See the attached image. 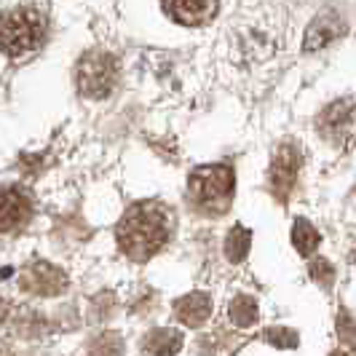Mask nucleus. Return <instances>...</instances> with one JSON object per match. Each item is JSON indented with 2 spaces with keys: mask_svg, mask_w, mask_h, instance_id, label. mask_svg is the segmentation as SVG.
<instances>
[{
  "mask_svg": "<svg viewBox=\"0 0 356 356\" xmlns=\"http://www.w3.org/2000/svg\"><path fill=\"white\" fill-rule=\"evenodd\" d=\"M175 314L185 327H201L212 314V298L207 292H191L175 300Z\"/></svg>",
  "mask_w": 356,
  "mask_h": 356,
  "instance_id": "obj_11",
  "label": "nucleus"
},
{
  "mask_svg": "<svg viewBox=\"0 0 356 356\" xmlns=\"http://www.w3.org/2000/svg\"><path fill=\"white\" fill-rule=\"evenodd\" d=\"M22 286L27 292H35V295H59L67 289V276L59 270V268L49 266V263H35L24 273V282Z\"/></svg>",
  "mask_w": 356,
  "mask_h": 356,
  "instance_id": "obj_10",
  "label": "nucleus"
},
{
  "mask_svg": "<svg viewBox=\"0 0 356 356\" xmlns=\"http://www.w3.org/2000/svg\"><path fill=\"white\" fill-rule=\"evenodd\" d=\"M263 338L268 343H273V346H279V348H295L298 346V335L292 332V330H279V327H270L263 332Z\"/></svg>",
  "mask_w": 356,
  "mask_h": 356,
  "instance_id": "obj_17",
  "label": "nucleus"
},
{
  "mask_svg": "<svg viewBox=\"0 0 356 356\" xmlns=\"http://www.w3.org/2000/svg\"><path fill=\"white\" fill-rule=\"evenodd\" d=\"M169 212L156 201H140L129 207L118 222V247L134 263H147L169 241Z\"/></svg>",
  "mask_w": 356,
  "mask_h": 356,
  "instance_id": "obj_1",
  "label": "nucleus"
},
{
  "mask_svg": "<svg viewBox=\"0 0 356 356\" xmlns=\"http://www.w3.org/2000/svg\"><path fill=\"white\" fill-rule=\"evenodd\" d=\"M250 247H252L250 228H244V225H233L231 233H228V238H225V257H228L231 263H241V260H247Z\"/></svg>",
  "mask_w": 356,
  "mask_h": 356,
  "instance_id": "obj_13",
  "label": "nucleus"
},
{
  "mask_svg": "<svg viewBox=\"0 0 356 356\" xmlns=\"http://www.w3.org/2000/svg\"><path fill=\"white\" fill-rule=\"evenodd\" d=\"M33 217V201L19 188H0V233L22 231Z\"/></svg>",
  "mask_w": 356,
  "mask_h": 356,
  "instance_id": "obj_7",
  "label": "nucleus"
},
{
  "mask_svg": "<svg viewBox=\"0 0 356 356\" xmlns=\"http://www.w3.org/2000/svg\"><path fill=\"white\" fill-rule=\"evenodd\" d=\"M319 134L330 145L351 147L356 143V105L351 99H338L319 115Z\"/></svg>",
  "mask_w": 356,
  "mask_h": 356,
  "instance_id": "obj_5",
  "label": "nucleus"
},
{
  "mask_svg": "<svg viewBox=\"0 0 356 356\" xmlns=\"http://www.w3.org/2000/svg\"><path fill=\"white\" fill-rule=\"evenodd\" d=\"M46 40V19L35 8H14L0 17V51L11 59L35 54Z\"/></svg>",
  "mask_w": 356,
  "mask_h": 356,
  "instance_id": "obj_3",
  "label": "nucleus"
},
{
  "mask_svg": "<svg viewBox=\"0 0 356 356\" xmlns=\"http://www.w3.org/2000/svg\"><path fill=\"white\" fill-rule=\"evenodd\" d=\"M233 188H236V175L228 163H209L198 166L188 179V198L204 214L228 212L233 201Z\"/></svg>",
  "mask_w": 356,
  "mask_h": 356,
  "instance_id": "obj_2",
  "label": "nucleus"
},
{
  "mask_svg": "<svg viewBox=\"0 0 356 356\" xmlns=\"http://www.w3.org/2000/svg\"><path fill=\"white\" fill-rule=\"evenodd\" d=\"M338 335L348 348H356V324L343 308H340V314H338Z\"/></svg>",
  "mask_w": 356,
  "mask_h": 356,
  "instance_id": "obj_18",
  "label": "nucleus"
},
{
  "mask_svg": "<svg viewBox=\"0 0 356 356\" xmlns=\"http://www.w3.org/2000/svg\"><path fill=\"white\" fill-rule=\"evenodd\" d=\"M228 316L236 327H252L254 321H257V303H254V298L250 295H238V298H233L231 300V308H228Z\"/></svg>",
  "mask_w": 356,
  "mask_h": 356,
  "instance_id": "obj_15",
  "label": "nucleus"
},
{
  "mask_svg": "<svg viewBox=\"0 0 356 356\" xmlns=\"http://www.w3.org/2000/svg\"><path fill=\"white\" fill-rule=\"evenodd\" d=\"M319 231L305 217H298L295 225H292V244H295V250L300 252L303 257H311L314 252L319 250Z\"/></svg>",
  "mask_w": 356,
  "mask_h": 356,
  "instance_id": "obj_12",
  "label": "nucleus"
},
{
  "mask_svg": "<svg viewBox=\"0 0 356 356\" xmlns=\"http://www.w3.org/2000/svg\"><path fill=\"white\" fill-rule=\"evenodd\" d=\"M311 279L319 282L321 286H332V282H335V268L330 266L324 257H316V260H311Z\"/></svg>",
  "mask_w": 356,
  "mask_h": 356,
  "instance_id": "obj_16",
  "label": "nucleus"
},
{
  "mask_svg": "<svg viewBox=\"0 0 356 356\" xmlns=\"http://www.w3.org/2000/svg\"><path fill=\"white\" fill-rule=\"evenodd\" d=\"M179 348H182V335L175 330H156L145 340L147 354H177Z\"/></svg>",
  "mask_w": 356,
  "mask_h": 356,
  "instance_id": "obj_14",
  "label": "nucleus"
},
{
  "mask_svg": "<svg viewBox=\"0 0 356 356\" xmlns=\"http://www.w3.org/2000/svg\"><path fill=\"white\" fill-rule=\"evenodd\" d=\"M217 8L220 0H163V11L185 27L207 24L217 14Z\"/></svg>",
  "mask_w": 356,
  "mask_h": 356,
  "instance_id": "obj_9",
  "label": "nucleus"
},
{
  "mask_svg": "<svg viewBox=\"0 0 356 356\" xmlns=\"http://www.w3.org/2000/svg\"><path fill=\"white\" fill-rule=\"evenodd\" d=\"M298 172H300V153L292 143H284L276 150V156L270 161V169H268V188L279 201L289 198Z\"/></svg>",
  "mask_w": 356,
  "mask_h": 356,
  "instance_id": "obj_6",
  "label": "nucleus"
},
{
  "mask_svg": "<svg viewBox=\"0 0 356 356\" xmlns=\"http://www.w3.org/2000/svg\"><path fill=\"white\" fill-rule=\"evenodd\" d=\"M78 91L89 99H105L118 83V62L107 51H89L81 56L75 70Z\"/></svg>",
  "mask_w": 356,
  "mask_h": 356,
  "instance_id": "obj_4",
  "label": "nucleus"
},
{
  "mask_svg": "<svg viewBox=\"0 0 356 356\" xmlns=\"http://www.w3.org/2000/svg\"><path fill=\"white\" fill-rule=\"evenodd\" d=\"M346 35V19L340 17V11L335 8H321L319 14L314 17V22L308 24L305 30V40H303V51H321L327 49L332 40Z\"/></svg>",
  "mask_w": 356,
  "mask_h": 356,
  "instance_id": "obj_8",
  "label": "nucleus"
}]
</instances>
